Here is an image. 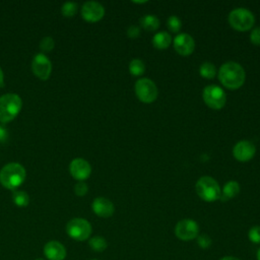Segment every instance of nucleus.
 Wrapping results in <instances>:
<instances>
[{"instance_id":"b1692460","label":"nucleus","mask_w":260,"mask_h":260,"mask_svg":"<svg viewBox=\"0 0 260 260\" xmlns=\"http://www.w3.org/2000/svg\"><path fill=\"white\" fill-rule=\"evenodd\" d=\"M167 26L172 32H179L182 27V21L177 15H171L167 20Z\"/></svg>"},{"instance_id":"423d86ee","label":"nucleus","mask_w":260,"mask_h":260,"mask_svg":"<svg viewBox=\"0 0 260 260\" xmlns=\"http://www.w3.org/2000/svg\"><path fill=\"white\" fill-rule=\"evenodd\" d=\"M66 233L75 241H85L91 235V224L84 218L75 217L67 222Z\"/></svg>"},{"instance_id":"7c9ffc66","label":"nucleus","mask_w":260,"mask_h":260,"mask_svg":"<svg viewBox=\"0 0 260 260\" xmlns=\"http://www.w3.org/2000/svg\"><path fill=\"white\" fill-rule=\"evenodd\" d=\"M126 34L130 39H136L140 35V28L137 25H130Z\"/></svg>"},{"instance_id":"2f4dec72","label":"nucleus","mask_w":260,"mask_h":260,"mask_svg":"<svg viewBox=\"0 0 260 260\" xmlns=\"http://www.w3.org/2000/svg\"><path fill=\"white\" fill-rule=\"evenodd\" d=\"M8 132L4 126H0V142H3L7 139Z\"/></svg>"},{"instance_id":"cd10ccee","label":"nucleus","mask_w":260,"mask_h":260,"mask_svg":"<svg viewBox=\"0 0 260 260\" xmlns=\"http://www.w3.org/2000/svg\"><path fill=\"white\" fill-rule=\"evenodd\" d=\"M197 244L202 249H208L211 246V239L207 235H199L197 237Z\"/></svg>"},{"instance_id":"20e7f679","label":"nucleus","mask_w":260,"mask_h":260,"mask_svg":"<svg viewBox=\"0 0 260 260\" xmlns=\"http://www.w3.org/2000/svg\"><path fill=\"white\" fill-rule=\"evenodd\" d=\"M197 195L206 202L218 200L221 195V189L218 183L209 176L201 177L195 185Z\"/></svg>"},{"instance_id":"bb28decb","label":"nucleus","mask_w":260,"mask_h":260,"mask_svg":"<svg viewBox=\"0 0 260 260\" xmlns=\"http://www.w3.org/2000/svg\"><path fill=\"white\" fill-rule=\"evenodd\" d=\"M249 240L254 244H260V226L254 225L248 232Z\"/></svg>"},{"instance_id":"ddd939ff","label":"nucleus","mask_w":260,"mask_h":260,"mask_svg":"<svg viewBox=\"0 0 260 260\" xmlns=\"http://www.w3.org/2000/svg\"><path fill=\"white\" fill-rule=\"evenodd\" d=\"M256 152V147L253 142L249 140H241L235 144L233 148V154L235 158L239 161H248L250 160Z\"/></svg>"},{"instance_id":"2eb2a0df","label":"nucleus","mask_w":260,"mask_h":260,"mask_svg":"<svg viewBox=\"0 0 260 260\" xmlns=\"http://www.w3.org/2000/svg\"><path fill=\"white\" fill-rule=\"evenodd\" d=\"M92 211L100 217H110L115 211L114 204L107 198L98 197L92 201Z\"/></svg>"},{"instance_id":"f3484780","label":"nucleus","mask_w":260,"mask_h":260,"mask_svg":"<svg viewBox=\"0 0 260 260\" xmlns=\"http://www.w3.org/2000/svg\"><path fill=\"white\" fill-rule=\"evenodd\" d=\"M239 192H240V184L236 181H229L223 186L219 199L221 201H226L231 198L236 197L239 194Z\"/></svg>"},{"instance_id":"f257e3e1","label":"nucleus","mask_w":260,"mask_h":260,"mask_svg":"<svg viewBox=\"0 0 260 260\" xmlns=\"http://www.w3.org/2000/svg\"><path fill=\"white\" fill-rule=\"evenodd\" d=\"M218 79L221 84L232 90L240 88L246 79L244 68L237 62H226L218 70Z\"/></svg>"},{"instance_id":"39448f33","label":"nucleus","mask_w":260,"mask_h":260,"mask_svg":"<svg viewBox=\"0 0 260 260\" xmlns=\"http://www.w3.org/2000/svg\"><path fill=\"white\" fill-rule=\"evenodd\" d=\"M229 23L236 30L246 31L254 25L255 17L254 14L246 8H235L229 14Z\"/></svg>"},{"instance_id":"c756f323","label":"nucleus","mask_w":260,"mask_h":260,"mask_svg":"<svg viewBox=\"0 0 260 260\" xmlns=\"http://www.w3.org/2000/svg\"><path fill=\"white\" fill-rule=\"evenodd\" d=\"M250 41L252 44L259 46L260 45V27H255L250 34Z\"/></svg>"},{"instance_id":"9b49d317","label":"nucleus","mask_w":260,"mask_h":260,"mask_svg":"<svg viewBox=\"0 0 260 260\" xmlns=\"http://www.w3.org/2000/svg\"><path fill=\"white\" fill-rule=\"evenodd\" d=\"M173 45L175 51L181 56H189L195 49L194 39L185 32L178 34L173 40Z\"/></svg>"},{"instance_id":"6e6552de","label":"nucleus","mask_w":260,"mask_h":260,"mask_svg":"<svg viewBox=\"0 0 260 260\" xmlns=\"http://www.w3.org/2000/svg\"><path fill=\"white\" fill-rule=\"evenodd\" d=\"M203 101L204 103L213 110H219L225 105V92L217 85H207L203 89Z\"/></svg>"},{"instance_id":"a211bd4d","label":"nucleus","mask_w":260,"mask_h":260,"mask_svg":"<svg viewBox=\"0 0 260 260\" xmlns=\"http://www.w3.org/2000/svg\"><path fill=\"white\" fill-rule=\"evenodd\" d=\"M172 43V37L167 31H158L152 38V45L158 50L167 49Z\"/></svg>"},{"instance_id":"6ab92c4d","label":"nucleus","mask_w":260,"mask_h":260,"mask_svg":"<svg viewBox=\"0 0 260 260\" xmlns=\"http://www.w3.org/2000/svg\"><path fill=\"white\" fill-rule=\"evenodd\" d=\"M139 23L146 31H154L159 26V19L153 14H146L139 19Z\"/></svg>"},{"instance_id":"e433bc0d","label":"nucleus","mask_w":260,"mask_h":260,"mask_svg":"<svg viewBox=\"0 0 260 260\" xmlns=\"http://www.w3.org/2000/svg\"><path fill=\"white\" fill-rule=\"evenodd\" d=\"M92 260H98V259H92Z\"/></svg>"},{"instance_id":"c9c22d12","label":"nucleus","mask_w":260,"mask_h":260,"mask_svg":"<svg viewBox=\"0 0 260 260\" xmlns=\"http://www.w3.org/2000/svg\"><path fill=\"white\" fill-rule=\"evenodd\" d=\"M36 260H44V259H42V258H39V259H36Z\"/></svg>"},{"instance_id":"7ed1b4c3","label":"nucleus","mask_w":260,"mask_h":260,"mask_svg":"<svg viewBox=\"0 0 260 260\" xmlns=\"http://www.w3.org/2000/svg\"><path fill=\"white\" fill-rule=\"evenodd\" d=\"M22 106L21 99L15 93H5L0 96V122L8 123L12 121L20 112Z\"/></svg>"},{"instance_id":"5701e85b","label":"nucleus","mask_w":260,"mask_h":260,"mask_svg":"<svg viewBox=\"0 0 260 260\" xmlns=\"http://www.w3.org/2000/svg\"><path fill=\"white\" fill-rule=\"evenodd\" d=\"M129 71L133 76H140L145 71V65L140 59H133L129 63Z\"/></svg>"},{"instance_id":"4468645a","label":"nucleus","mask_w":260,"mask_h":260,"mask_svg":"<svg viewBox=\"0 0 260 260\" xmlns=\"http://www.w3.org/2000/svg\"><path fill=\"white\" fill-rule=\"evenodd\" d=\"M69 171L71 176L78 180L79 182L84 181L90 176L91 167L89 162L83 158H74L69 166Z\"/></svg>"},{"instance_id":"412c9836","label":"nucleus","mask_w":260,"mask_h":260,"mask_svg":"<svg viewBox=\"0 0 260 260\" xmlns=\"http://www.w3.org/2000/svg\"><path fill=\"white\" fill-rule=\"evenodd\" d=\"M199 74L206 79H212L216 74V68L211 62H204L199 67Z\"/></svg>"},{"instance_id":"393cba45","label":"nucleus","mask_w":260,"mask_h":260,"mask_svg":"<svg viewBox=\"0 0 260 260\" xmlns=\"http://www.w3.org/2000/svg\"><path fill=\"white\" fill-rule=\"evenodd\" d=\"M77 4L74 3V2H67V3H64L62 5V8H61V11H62V14L66 17H72L73 15H75L76 11H77Z\"/></svg>"},{"instance_id":"4be33fe9","label":"nucleus","mask_w":260,"mask_h":260,"mask_svg":"<svg viewBox=\"0 0 260 260\" xmlns=\"http://www.w3.org/2000/svg\"><path fill=\"white\" fill-rule=\"evenodd\" d=\"M12 201L16 206L25 207L29 203V196L24 191H13Z\"/></svg>"},{"instance_id":"72a5a7b5","label":"nucleus","mask_w":260,"mask_h":260,"mask_svg":"<svg viewBox=\"0 0 260 260\" xmlns=\"http://www.w3.org/2000/svg\"><path fill=\"white\" fill-rule=\"evenodd\" d=\"M3 79H4L3 71H2V69L0 68V86H2V85H3Z\"/></svg>"},{"instance_id":"f704fd0d","label":"nucleus","mask_w":260,"mask_h":260,"mask_svg":"<svg viewBox=\"0 0 260 260\" xmlns=\"http://www.w3.org/2000/svg\"><path fill=\"white\" fill-rule=\"evenodd\" d=\"M257 260H260V248L257 251Z\"/></svg>"},{"instance_id":"dca6fc26","label":"nucleus","mask_w":260,"mask_h":260,"mask_svg":"<svg viewBox=\"0 0 260 260\" xmlns=\"http://www.w3.org/2000/svg\"><path fill=\"white\" fill-rule=\"evenodd\" d=\"M44 254L49 260H64L67 252L60 242L50 241L44 247Z\"/></svg>"},{"instance_id":"a878e982","label":"nucleus","mask_w":260,"mask_h":260,"mask_svg":"<svg viewBox=\"0 0 260 260\" xmlns=\"http://www.w3.org/2000/svg\"><path fill=\"white\" fill-rule=\"evenodd\" d=\"M55 46V42L51 37H45L40 42V49L43 52H51Z\"/></svg>"},{"instance_id":"aec40b11","label":"nucleus","mask_w":260,"mask_h":260,"mask_svg":"<svg viewBox=\"0 0 260 260\" xmlns=\"http://www.w3.org/2000/svg\"><path fill=\"white\" fill-rule=\"evenodd\" d=\"M88 245H89L90 249L94 252H103L108 247V243H107L106 239L103 237H100V236L90 238L88 241Z\"/></svg>"},{"instance_id":"f8f14e48","label":"nucleus","mask_w":260,"mask_h":260,"mask_svg":"<svg viewBox=\"0 0 260 260\" xmlns=\"http://www.w3.org/2000/svg\"><path fill=\"white\" fill-rule=\"evenodd\" d=\"M104 6L95 1H87L81 7V15L83 19L89 22H95L104 17Z\"/></svg>"},{"instance_id":"f03ea898","label":"nucleus","mask_w":260,"mask_h":260,"mask_svg":"<svg viewBox=\"0 0 260 260\" xmlns=\"http://www.w3.org/2000/svg\"><path fill=\"white\" fill-rule=\"evenodd\" d=\"M25 176V169L21 165L10 162L0 171V183L6 189L15 190L24 182Z\"/></svg>"},{"instance_id":"0eeeda50","label":"nucleus","mask_w":260,"mask_h":260,"mask_svg":"<svg viewBox=\"0 0 260 260\" xmlns=\"http://www.w3.org/2000/svg\"><path fill=\"white\" fill-rule=\"evenodd\" d=\"M134 90L138 100L145 104L154 102L158 94L157 86L149 78L138 79L134 85Z\"/></svg>"},{"instance_id":"1a4fd4ad","label":"nucleus","mask_w":260,"mask_h":260,"mask_svg":"<svg viewBox=\"0 0 260 260\" xmlns=\"http://www.w3.org/2000/svg\"><path fill=\"white\" fill-rule=\"evenodd\" d=\"M175 234L182 241L194 240L198 237L199 234L198 223L190 218L182 219L176 224Z\"/></svg>"},{"instance_id":"9d476101","label":"nucleus","mask_w":260,"mask_h":260,"mask_svg":"<svg viewBox=\"0 0 260 260\" xmlns=\"http://www.w3.org/2000/svg\"><path fill=\"white\" fill-rule=\"evenodd\" d=\"M31 70L36 76L42 80L49 78L52 70L51 61L43 53L37 54L31 61Z\"/></svg>"},{"instance_id":"473e14b6","label":"nucleus","mask_w":260,"mask_h":260,"mask_svg":"<svg viewBox=\"0 0 260 260\" xmlns=\"http://www.w3.org/2000/svg\"><path fill=\"white\" fill-rule=\"evenodd\" d=\"M220 260H240V259L237 257H234V256H225V257L221 258Z\"/></svg>"},{"instance_id":"c85d7f7f","label":"nucleus","mask_w":260,"mask_h":260,"mask_svg":"<svg viewBox=\"0 0 260 260\" xmlns=\"http://www.w3.org/2000/svg\"><path fill=\"white\" fill-rule=\"evenodd\" d=\"M88 191V187L84 182H78L74 186V192L77 196H84Z\"/></svg>"}]
</instances>
